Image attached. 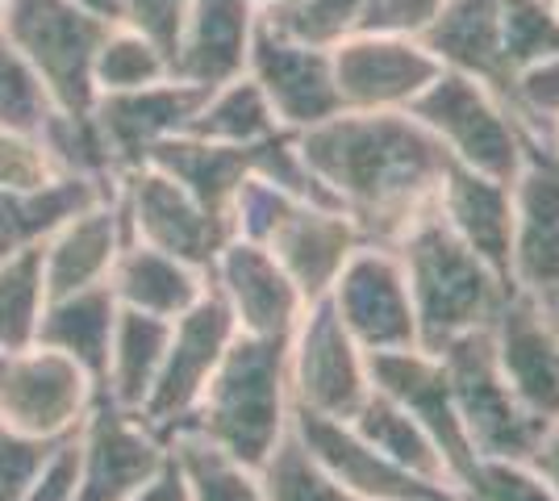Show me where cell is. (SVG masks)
I'll use <instances>...</instances> for the list:
<instances>
[{"instance_id": "obj_1", "label": "cell", "mask_w": 559, "mask_h": 501, "mask_svg": "<svg viewBox=\"0 0 559 501\" xmlns=\"http://www.w3.org/2000/svg\"><path fill=\"white\" fill-rule=\"evenodd\" d=\"M301 151L359 235L396 247L443 189L451 159L409 114H350L301 134Z\"/></svg>"}, {"instance_id": "obj_2", "label": "cell", "mask_w": 559, "mask_h": 501, "mask_svg": "<svg viewBox=\"0 0 559 501\" xmlns=\"http://www.w3.org/2000/svg\"><path fill=\"white\" fill-rule=\"evenodd\" d=\"M288 430V343L238 334L180 434H197L242 468H259Z\"/></svg>"}, {"instance_id": "obj_3", "label": "cell", "mask_w": 559, "mask_h": 501, "mask_svg": "<svg viewBox=\"0 0 559 501\" xmlns=\"http://www.w3.org/2000/svg\"><path fill=\"white\" fill-rule=\"evenodd\" d=\"M418 318V347L439 356L447 343L464 334L489 331L513 288L492 272L476 251H467L443 226L439 214H426L393 247Z\"/></svg>"}, {"instance_id": "obj_4", "label": "cell", "mask_w": 559, "mask_h": 501, "mask_svg": "<svg viewBox=\"0 0 559 501\" xmlns=\"http://www.w3.org/2000/svg\"><path fill=\"white\" fill-rule=\"evenodd\" d=\"M409 118L426 126V134L443 146L451 164L472 167L506 184H513L526 155L535 151L501 93H492L489 84L464 72L443 68L430 80V88L409 105Z\"/></svg>"}, {"instance_id": "obj_5", "label": "cell", "mask_w": 559, "mask_h": 501, "mask_svg": "<svg viewBox=\"0 0 559 501\" xmlns=\"http://www.w3.org/2000/svg\"><path fill=\"white\" fill-rule=\"evenodd\" d=\"M0 34L29 63L50 105L63 114H88L96 100L93 59L109 22L84 13L71 0H9Z\"/></svg>"}, {"instance_id": "obj_6", "label": "cell", "mask_w": 559, "mask_h": 501, "mask_svg": "<svg viewBox=\"0 0 559 501\" xmlns=\"http://www.w3.org/2000/svg\"><path fill=\"white\" fill-rule=\"evenodd\" d=\"M439 359L447 368L451 397H455V409H460V422H464V434L476 460H531L547 422L513 397V389L506 384L497 359H492L489 331L447 343Z\"/></svg>"}, {"instance_id": "obj_7", "label": "cell", "mask_w": 559, "mask_h": 501, "mask_svg": "<svg viewBox=\"0 0 559 501\" xmlns=\"http://www.w3.org/2000/svg\"><path fill=\"white\" fill-rule=\"evenodd\" d=\"M372 393V359L347 334L330 301H309L288 338V397L293 409L350 422Z\"/></svg>"}, {"instance_id": "obj_8", "label": "cell", "mask_w": 559, "mask_h": 501, "mask_svg": "<svg viewBox=\"0 0 559 501\" xmlns=\"http://www.w3.org/2000/svg\"><path fill=\"white\" fill-rule=\"evenodd\" d=\"M234 338H238V326H234L226 301L213 288L192 310H185L171 322L159 377H155V384H151V393H146V402L139 409V418L164 443H171L188 427L192 409L201 402L205 384L213 381L222 356L230 351Z\"/></svg>"}, {"instance_id": "obj_9", "label": "cell", "mask_w": 559, "mask_h": 501, "mask_svg": "<svg viewBox=\"0 0 559 501\" xmlns=\"http://www.w3.org/2000/svg\"><path fill=\"white\" fill-rule=\"evenodd\" d=\"M96 384L68 356L43 343L0 351V422L29 439L63 443L88 418Z\"/></svg>"}, {"instance_id": "obj_10", "label": "cell", "mask_w": 559, "mask_h": 501, "mask_svg": "<svg viewBox=\"0 0 559 501\" xmlns=\"http://www.w3.org/2000/svg\"><path fill=\"white\" fill-rule=\"evenodd\" d=\"M326 301L350 338L368 351V359L418 347V318H414V301L405 285V267L393 247L364 242L343 263Z\"/></svg>"}, {"instance_id": "obj_11", "label": "cell", "mask_w": 559, "mask_h": 501, "mask_svg": "<svg viewBox=\"0 0 559 501\" xmlns=\"http://www.w3.org/2000/svg\"><path fill=\"white\" fill-rule=\"evenodd\" d=\"M334 88L350 114H409L430 80L443 72L421 38L389 29H355L330 50Z\"/></svg>"}, {"instance_id": "obj_12", "label": "cell", "mask_w": 559, "mask_h": 501, "mask_svg": "<svg viewBox=\"0 0 559 501\" xmlns=\"http://www.w3.org/2000/svg\"><path fill=\"white\" fill-rule=\"evenodd\" d=\"M117 196L126 210L130 239L192 263L205 276H210V263L217 260V251L234 239L230 222L213 217L192 192H185L171 176H164L151 164L121 171Z\"/></svg>"}, {"instance_id": "obj_13", "label": "cell", "mask_w": 559, "mask_h": 501, "mask_svg": "<svg viewBox=\"0 0 559 501\" xmlns=\"http://www.w3.org/2000/svg\"><path fill=\"white\" fill-rule=\"evenodd\" d=\"M510 288L543 310L559 306V159L547 146L526 155L510 184Z\"/></svg>"}, {"instance_id": "obj_14", "label": "cell", "mask_w": 559, "mask_h": 501, "mask_svg": "<svg viewBox=\"0 0 559 501\" xmlns=\"http://www.w3.org/2000/svg\"><path fill=\"white\" fill-rule=\"evenodd\" d=\"M75 448H80V498L75 501H126L164 468L171 452L139 414L114 406L100 393L88 418L75 430Z\"/></svg>"}, {"instance_id": "obj_15", "label": "cell", "mask_w": 559, "mask_h": 501, "mask_svg": "<svg viewBox=\"0 0 559 501\" xmlns=\"http://www.w3.org/2000/svg\"><path fill=\"white\" fill-rule=\"evenodd\" d=\"M247 75L259 84V93L267 96L280 130L305 134V130L343 114L330 50L293 43L276 29H267L263 22L255 25V43L247 55Z\"/></svg>"}, {"instance_id": "obj_16", "label": "cell", "mask_w": 559, "mask_h": 501, "mask_svg": "<svg viewBox=\"0 0 559 501\" xmlns=\"http://www.w3.org/2000/svg\"><path fill=\"white\" fill-rule=\"evenodd\" d=\"M210 288L226 301L238 334L251 338H293L305 313L301 288L259 242L230 239L210 263Z\"/></svg>"}, {"instance_id": "obj_17", "label": "cell", "mask_w": 559, "mask_h": 501, "mask_svg": "<svg viewBox=\"0 0 559 501\" xmlns=\"http://www.w3.org/2000/svg\"><path fill=\"white\" fill-rule=\"evenodd\" d=\"M205 93L210 88L167 75L159 84L130 88V93H100L88 114L109 143L117 171H130V167L146 164V155L159 143L188 134Z\"/></svg>"}, {"instance_id": "obj_18", "label": "cell", "mask_w": 559, "mask_h": 501, "mask_svg": "<svg viewBox=\"0 0 559 501\" xmlns=\"http://www.w3.org/2000/svg\"><path fill=\"white\" fill-rule=\"evenodd\" d=\"M489 343L513 397L543 422L559 418V331L551 310L510 293L492 318Z\"/></svg>"}, {"instance_id": "obj_19", "label": "cell", "mask_w": 559, "mask_h": 501, "mask_svg": "<svg viewBox=\"0 0 559 501\" xmlns=\"http://www.w3.org/2000/svg\"><path fill=\"white\" fill-rule=\"evenodd\" d=\"M372 384L418 418L421 430L435 439V448L443 455L451 485L460 489L467 473H472V464H476V452H472L464 422H460V409H455V397H451L443 359L421 351V347L393 351V356H372Z\"/></svg>"}, {"instance_id": "obj_20", "label": "cell", "mask_w": 559, "mask_h": 501, "mask_svg": "<svg viewBox=\"0 0 559 501\" xmlns=\"http://www.w3.org/2000/svg\"><path fill=\"white\" fill-rule=\"evenodd\" d=\"M359 226L350 222L343 210L330 205H309V201H293L280 214L276 230L267 235V251L276 263L293 276V285L301 288L305 301H322L330 285L338 281L343 263L364 247Z\"/></svg>"}, {"instance_id": "obj_21", "label": "cell", "mask_w": 559, "mask_h": 501, "mask_svg": "<svg viewBox=\"0 0 559 501\" xmlns=\"http://www.w3.org/2000/svg\"><path fill=\"white\" fill-rule=\"evenodd\" d=\"M293 434L309 448V455L326 468L330 477L343 489H350L359 501H414L426 498V493H439V489H451V485H426V480L409 477L405 468L389 464L343 418H322V414L293 409Z\"/></svg>"}, {"instance_id": "obj_22", "label": "cell", "mask_w": 559, "mask_h": 501, "mask_svg": "<svg viewBox=\"0 0 559 501\" xmlns=\"http://www.w3.org/2000/svg\"><path fill=\"white\" fill-rule=\"evenodd\" d=\"M255 25L259 0H192L171 55V75L201 88H217L242 75L255 43Z\"/></svg>"}, {"instance_id": "obj_23", "label": "cell", "mask_w": 559, "mask_h": 501, "mask_svg": "<svg viewBox=\"0 0 559 501\" xmlns=\"http://www.w3.org/2000/svg\"><path fill=\"white\" fill-rule=\"evenodd\" d=\"M130 242L126 210L117 189L109 196L93 201L88 210L68 217L47 242H43V276H47L50 297L80 293V288L109 285L121 247Z\"/></svg>"}, {"instance_id": "obj_24", "label": "cell", "mask_w": 559, "mask_h": 501, "mask_svg": "<svg viewBox=\"0 0 559 501\" xmlns=\"http://www.w3.org/2000/svg\"><path fill=\"white\" fill-rule=\"evenodd\" d=\"M435 214L443 226L476 251L492 272L510 285V235H513V196L506 180L480 176L472 167L451 164L443 176V189L435 201Z\"/></svg>"}, {"instance_id": "obj_25", "label": "cell", "mask_w": 559, "mask_h": 501, "mask_svg": "<svg viewBox=\"0 0 559 501\" xmlns=\"http://www.w3.org/2000/svg\"><path fill=\"white\" fill-rule=\"evenodd\" d=\"M421 47L439 59V68L476 75L506 100L510 68L501 55V0H447L421 34Z\"/></svg>"}, {"instance_id": "obj_26", "label": "cell", "mask_w": 559, "mask_h": 501, "mask_svg": "<svg viewBox=\"0 0 559 501\" xmlns=\"http://www.w3.org/2000/svg\"><path fill=\"white\" fill-rule=\"evenodd\" d=\"M109 288H114L121 310H139L176 322L180 313L192 310L210 293V276L192 263L176 260V255H164L146 242L130 239L121 247L114 272H109Z\"/></svg>"}, {"instance_id": "obj_27", "label": "cell", "mask_w": 559, "mask_h": 501, "mask_svg": "<svg viewBox=\"0 0 559 501\" xmlns=\"http://www.w3.org/2000/svg\"><path fill=\"white\" fill-rule=\"evenodd\" d=\"M146 164L159 167L180 189L192 192L213 217L230 222L234 192L242 189V180L255 167V146H226L197 139V134H176L155 146L146 155Z\"/></svg>"}, {"instance_id": "obj_28", "label": "cell", "mask_w": 559, "mask_h": 501, "mask_svg": "<svg viewBox=\"0 0 559 501\" xmlns=\"http://www.w3.org/2000/svg\"><path fill=\"white\" fill-rule=\"evenodd\" d=\"M117 313H121V306H117L109 285L50 297L47 310H43V326H38V343L50 347V351H59V356H68L100 389L105 363H109Z\"/></svg>"}, {"instance_id": "obj_29", "label": "cell", "mask_w": 559, "mask_h": 501, "mask_svg": "<svg viewBox=\"0 0 559 501\" xmlns=\"http://www.w3.org/2000/svg\"><path fill=\"white\" fill-rule=\"evenodd\" d=\"M117 184H96L80 176H55L50 184L34 192H9L0 189V260L17 255L25 247H43V242L80 210H88L93 201L109 196Z\"/></svg>"}, {"instance_id": "obj_30", "label": "cell", "mask_w": 559, "mask_h": 501, "mask_svg": "<svg viewBox=\"0 0 559 501\" xmlns=\"http://www.w3.org/2000/svg\"><path fill=\"white\" fill-rule=\"evenodd\" d=\"M167 334L171 322L167 318H151L139 310H121L114 326V343H109V363L100 377V397H109L114 406L139 414L151 384L159 377V363L167 351Z\"/></svg>"}, {"instance_id": "obj_31", "label": "cell", "mask_w": 559, "mask_h": 501, "mask_svg": "<svg viewBox=\"0 0 559 501\" xmlns=\"http://www.w3.org/2000/svg\"><path fill=\"white\" fill-rule=\"evenodd\" d=\"M350 427L359 430L389 464L405 468L409 477L426 480V485H451V473H447L435 439L421 430V422L409 409L401 406V402H393L389 393H380L376 384H372V393H368V402L359 406V414L350 418ZM451 489H455V485H451Z\"/></svg>"}, {"instance_id": "obj_32", "label": "cell", "mask_w": 559, "mask_h": 501, "mask_svg": "<svg viewBox=\"0 0 559 501\" xmlns=\"http://www.w3.org/2000/svg\"><path fill=\"white\" fill-rule=\"evenodd\" d=\"M280 121L267 105V96L259 93V84L247 72L210 88L192 126H188V134L226 146H255L263 139H272Z\"/></svg>"}, {"instance_id": "obj_33", "label": "cell", "mask_w": 559, "mask_h": 501, "mask_svg": "<svg viewBox=\"0 0 559 501\" xmlns=\"http://www.w3.org/2000/svg\"><path fill=\"white\" fill-rule=\"evenodd\" d=\"M372 0H259V22L293 43L334 50L368 25Z\"/></svg>"}, {"instance_id": "obj_34", "label": "cell", "mask_w": 559, "mask_h": 501, "mask_svg": "<svg viewBox=\"0 0 559 501\" xmlns=\"http://www.w3.org/2000/svg\"><path fill=\"white\" fill-rule=\"evenodd\" d=\"M50 293L43 276V247H25L0 260V351H22L38 343Z\"/></svg>"}, {"instance_id": "obj_35", "label": "cell", "mask_w": 559, "mask_h": 501, "mask_svg": "<svg viewBox=\"0 0 559 501\" xmlns=\"http://www.w3.org/2000/svg\"><path fill=\"white\" fill-rule=\"evenodd\" d=\"M38 139L47 146L50 164L59 176H80V180H96V184H117L121 180L93 114L50 109V118L38 126Z\"/></svg>"}, {"instance_id": "obj_36", "label": "cell", "mask_w": 559, "mask_h": 501, "mask_svg": "<svg viewBox=\"0 0 559 501\" xmlns=\"http://www.w3.org/2000/svg\"><path fill=\"white\" fill-rule=\"evenodd\" d=\"M167 75H171V59L151 38H142L130 25H109V34L100 38L93 59L96 96L146 88V84H159Z\"/></svg>"}, {"instance_id": "obj_37", "label": "cell", "mask_w": 559, "mask_h": 501, "mask_svg": "<svg viewBox=\"0 0 559 501\" xmlns=\"http://www.w3.org/2000/svg\"><path fill=\"white\" fill-rule=\"evenodd\" d=\"M255 473L267 501H359L309 455V448L293 430L280 439L276 452L267 455Z\"/></svg>"}, {"instance_id": "obj_38", "label": "cell", "mask_w": 559, "mask_h": 501, "mask_svg": "<svg viewBox=\"0 0 559 501\" xmlns=\"http://www.w3.org/2000/svg\"><path fill=\"white\" fill-rule=\"evenodd\" d=\"M167 448L176 452L180 468H185L188 485H192V501H267L255 468H242L238 460L222 455L205 439L176 434Z\"/></svg>"}, {"instance_id": "obj_39", "label": "cell", "mask_w": 559, "mask_h": 501, "mask_svg": "<svg viewBox=\"0 0 559 501\" xmlns=\"http://www.w3.org/2000/svg\"><path fill=\"white\" fill-rule=\"evenodd\" d=\"M506 105H510V114L526 130L531 143L551 146V134L559 126V55L510 72Z\"/></svg>"}, {"instance_id": "obj_40", "label": "cell", "mask_w": 559, "mask_h": 501, "mask_svg": "<svg viewBox=\"0 0 559 501\" xmlns=\"http://www.w3.org/2000/svg\"><path fill=\"white\" fill-rule=\"evenodd\" d=\"M501 55L510 72L559 55L556 0H501Z\"/></svg>"}, {"instance_id": "obj_41", "label": "cell", "mask_w": 559, "mask_h": 501, "mask_svg": "<svg viewBox=\"0 0 559 501\" xmlns=\"http://www.w3.org/2000/svg\"><path fill=\"white\" fill-rule=\"evenodd\" d=\"M50 109L55 105H50L47 88L38 84L29 63L13 50V43L0 34V126L38 134V126L50 118Z\"/></svg>"}, {"instance_id": "obj_42", "label": "cell", "mask_w": 559, "mask_h": 501, "mask_svg": "<svg viewBox=\"0 0 559 501\" xmlns=\"http://www.w3.org/2000/svg\"><path fill=\"white\" fill-rule=\"evenodd\" d=\"M460 493L464 501H559L531 460H476Z\"/></svg>"}, {"instance_id": "obj_43", "label": "cell", "mask_w": 559, "mask_h": 501, "mask_svg": "<svg viewBox=\"0 0 559 501\" xmlns=\"http://www.w3.org/2000/svg\"><path fill=\"white\" fill-rule=\"evenodd\" d=\"M59 171L50 164L47 146L38 134L25 130H9L0 126V189L9 192H34L50 184Z\"/></svg>"}, {"instance_id": "obj_44", "label": "cell", "mask_w": 559, "mask_h": 501, "mask_svg": "<svg viewBox=\"0 0 559 501\" xmlns=\"http://www.w3.org/2000/svg\"><path fill=\"white\" fill-rule=\"evenodd\" d=\"M59 443L47 439H29L22 430L4 427L0 422V501H22L29 480L38 477V468L47 464V455Z\"/></svg>"}, {"instance_id": "obj_45", "label": "cell", "mask_w": 559, "mask_h": 501, "mask_svg": "<svg viewBox=\"0 0 559 501\" xmlns=\"http://www.w3.org/2000/svg\"><path fill=\"white\" fill-rule=\"evenodd\" d=\"M188 9L192 0H121V25L139 29L142 38H151L171 59L188 22Z\"/></svg>"}, {"instance_id": "obj_46", "label": "cell", "mask_w": 559, "mask_h": 501, "mask_svg": "<svg viewBox=\"0 0 559 501\" xmlns=\"http://www.w3.org/2000/svg\"><path fill=\"white\" fill-rule=\"evenodd\" d=\"M75 498H80V448H75V434H71V439H63L47 455V464L38 468V477L29 480L22 501H75Z\"/></svg>"}, {"instance_id": "obj_47", "label": "cell", "mask_w": 559, "mask_h": 501, "mask_svg": "<svg viewBox=\"0 0 559 501\" xmlns=\"http://www.w3.org/2000/svg\"><path fill=\"white\" fill-rule=\"evenodd\" d=\"M126 501H192V485H188L176 452H167L164 468L146 480V485H139Z\"/></svg>"}, {"instance_id": "obj_48", "label": "cell", "mask_w": 559, "mask_h": 501, "mask_svg": "<svg viewBox=\"0 0 559 501\" xmlns=\"http://www.w3.org/2000/svg\"><path fill=\"white\" fill-rule=\"evenodd\" d=\"M531 464H535L538 477L547 480V485L559 493V418H551V422L543 427L535 452H531Z\"/></svg>"}, {"instance_id": "obj_49", "label": "cell", "mask_w": 559, "mask_h": 501, "mask_svg": "<svg viewBox=\"0 0 559 501\" xmlns=\"http://www.w3.org/2000/svg\"><path fill=\"white\" fill-rule=\"evenodd\" d=\"M71 4H80L84 13H93L100 22L121 25V0H71Z\"/></svg>"}, {"instance_id": "obj_50", "label": "cell", "mask_w": 559, "mask_h": 501, "mask_svg": "<svg viewBox=\"0 0 559 501\" xmlns=\"http://www.w3.org/2000/svg\"><path fill=\"white\" fill-rule=\"evenodd\" d=\"M414 501H464L460 489H439V493H426V498H414Z\"/></svg>"}, {"instance_id": "obj_51", "label": "cell", "mask_w": 559, "mask_h": 501, "mask_svg": "<svg viewBox=\"0 0 559 501\" xmlns=\"http://www.w3.org/2000/svg\"><path fill=\"white\" fill-rule=\"evenodd\" d=\"M547 151H551V155L559 159V126H556V134H551V146H547Z\"/></svg>"}, {"instance_id": "obj_52", "label": "cell", "mask_w": 559, "mask_h": 501, "mask_svg": "<svg viewBox=\"0 0 559 501\" xmlns=\"http://www.w3.org/2000/svg\"><path fill=\"white\" fill-rule=\"evenodd\" d=\"M551 318H556V331H559V306H556V310H551Z\"/></svg>"}, {"instance_id": "obj_53", "label": "cell", "mask_w": 559, "mask_h": 501, "mask_svg": "<svg viewBox=\"0 0 559 501\" xmlns=\"http://www.w3.org/2000/svg\"><path fill=\"white\" fill-rule=\"evenodd\" d=\"M4 4H9V0H0V17H4Z\"/></svg>"}, {"instance_id": "obj_54", "label": "cell", "mask_w": 559, "mask_h": 501, "mask_svg": "<svg viewBox=\"0 0 559 501\" xmlns=\"http://www.w3.org/2000/svg\"><path fill=\"white\" fill-rule=\"evenodd\" d=\"M556 9H559V0H556Z\"/></svg>"}]
</instances>
